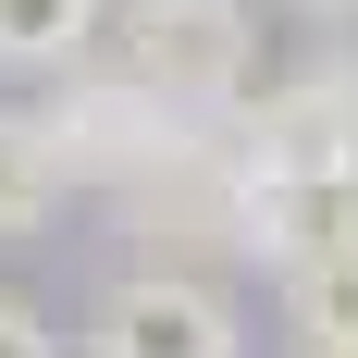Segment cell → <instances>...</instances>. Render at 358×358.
I'll list each match as a JSON object with an SVG mask.
<instances>
[{
	"instance_id": "6da1fadb",
	"label": "cell",
	"mask_w": 358,
	"mask_h": 358,
	"mask_svg": "<svg viewBox=\"0 0 358 358\" xmlns=\"http://www.w3.org/2000/svg\"><path fill=\"white\" fill-rule=\"evenodd\" d=\"M99 62L124 87H148L161 111H185V124H222L259 74V0H111Z\"/></svg>"
},
{
	"instance_id": "7a4b0ae2",
	"label": "cell",
	"mask_w": 358,
	"mask_h": 358,
	"mask_svg": "<svg viewBox=\"0 0 358 358\" xmlns=\"http://www.w3.org/2000/svg\"><path fill=\"white\" fill-rule=\"evenodd\" d=\"M37 136H50V161H62V185H111V198H136V185L161 173V161H185L210 124L161 111L148 87H124L111 62H74V74L37 87Z\"/></svg>"
},
{
	"instance_id": "3957f363",
	"label": "cell",
	"mask_w": 358,
	"mask_h": 358,
	"mask_svg": "<svg viewBox=\"0 0 358 358\" xmlns=\"http://www.w3.org/2000/svg\"><path fill=\"white\" fill-rule=\"evenodd\" d=\"M87 358H248V309L198 259H136L87 309Z\"/></svg>"
},
{
	"instance_id": "277c9868",
	"label": "cell",
	"mask_w": 358,
	"mask_h": 358,
	"mask_svg": "<svg viewBox=\"0 0 358 358\" xmlns=\"http://www.w3.org/2000/svg\"><path fill=\"white\" fill-rule=\"evenodd\" d=\"M285 334L296 358H358V198L285 259Z\"/></svg>"
},
{
	"instance_id": "5b68a950",
	"label": "cell",
	"mask_w": 358,
	"mask_h": 358,
	"mask_svg": "<svg viewBox=\"0 0 358 358\" xmlns=\"http://www.w3.org/2000/svg\"><path fill=\"white\" fill-rule=\"evenodd\" d=\"M111 0H0V87H50V74L99 62Z\"/></svg>"
},
{
	"instance_id": "8992f818",
	"label": "cell",
	"mask_w": 358,
	"mask_h": 358,
	"mask_svg": "<svg viewBox=\"0 0 358 358\" xmlns=\"http://www.w3.org/2000/svg\"><path fill=\"white\" fill-rule=\"evenodd\" d=\"M62 198H74V185H62V161H50V136H37V111L0 99V248H25Z\"/></svg>"
},
{
	"instance_id": "52a82bcc",
	"label": "cell",
	"mask_w": 358,
	"mask_h": 358,
	"mask_svg": "<svg viewBox=\"0 0 358 358\" xmlns=\"http://www.w3.org/2000/svg\"><path fill=\"white\" fill-rule=\"evenodd\" d=\"M0 358H62V334H50L37 296H0Z\"/></svg>"
},
{
	"instance_id": "ba28073f",
	"label": "cell",
	"mask_w": 358,
	"mask_h": 358,
	"mask_svg": "<svg viewBox=\"0 0 358 358\" xmlns=\"http://www.w3.org/2000/svg\"><path fill=\"white\" fill-rule=\"evenodd\" d=\"M296 13H309V25H358V0H296Z\"/></svg>"
},
{
	"instance_id": "9c48e42d",
	"label": "cell",
	"mask_w": 358,
	"mask_h": 358,
	"mask_svg": "<svg viewBox=\"0 0 358 358\" xmlns=\"http://www.w3.org/2000/svg\"><path fill=\"white\" fill-rule=\"evenodd\" d=\"M346 198H358V99H346Z\"/></svg>"
}]
</instances>
